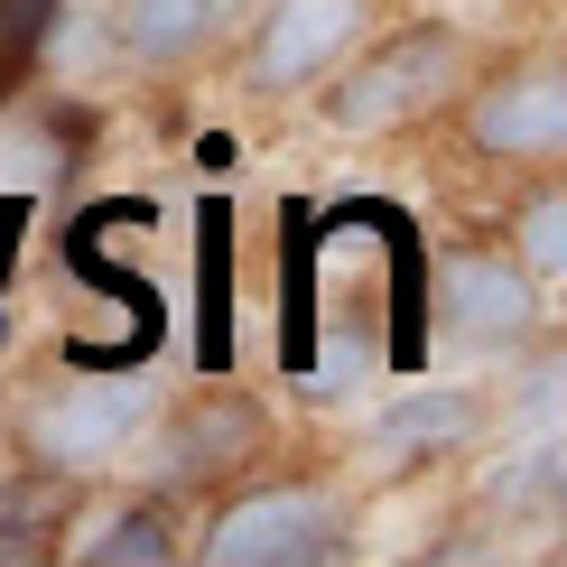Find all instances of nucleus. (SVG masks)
Here are the masks:
<instances>
[{
    "instance_id": "1",
    "label": "nucleus",
    "mask_w": 567,
    "mask_h": 567,
    "mask_svg": "<svg viewBox=\"0 0 567 567\" xmlns=\"http://www.w3.org/2000/svg\"><path fill=\"white\" fill-rule=\"evenodd\" d=\"M205 567H326L353 558V512L326 484H251L205 522Z\"/></svg>"
},
{
    "instance_id": "2",
    "label": "nucleus",
    "mask_w": 567,
    "mask_h": 567,
    "mask_svg": "<svg viewBox=\"0 0 567 567\" xmlns=\"http://www.w3.org/2000/svg\"><path fill=\"white\" fill-rule=\"evenodd\" d=\"M456 65H465V38L446 29V19H419V29H400L391 47H372V56H353L336 93L317 103V122L336 131V140H372V131H391V122H410V112H429L446 84H456Z\"/></svg>"
},
{
    "instance_id": "3",
    "label": "nucleus",
    "mask_w": 567,
    "mask_h": 567,
    "mask_svg": "<svg viewBox=\"0 0 567 567\" xmlns=\"http://www.w3.org/2000/svg\"><path fill=\"white\" fill-rule=\"evenodd\" d=\"M150 429H158V391L131 382V372H112V382H56V391H38L19 410V446H29V465H47V475H103Z\"/></svg>"
},
{
    "instance_id": "4",
    "label": "nucleus",
    "mask_w": 567,
    "mask_h": 567,
    "mask_svg": "<svg viewBox=\"0 0 567 567\" xmlns=\"http://www.w3.org/2000/svg\"><path fill=\"white\" fill-rule=\"evenodd\" d=\"M437 317H446V344H465V353H522L539 336V279L512 261V251H446L437 261Z\"/></svg>"
},
{
    "instance_id": "5",
    "label": "nucleus",
    "mask_w": 567,
    "mask_h": 567,
    "mask_svg": "<svg viewBox=\"0 0 567 567\" xmlns=\"http://www.w3.org/2000/svg\"><path fill=\"white\" fill-rule=\"evenodd\" d=\"M465 150L493 158V168H558V150H567L558 65H512V75L475 84V103H465Z\"/></svg>"
},
{
    "instance_id": "6",
    "label": "nucleus",
    "mask_w": 567,
    "mask_h": 567,
    "mask_svg": "<svg viewBox=\"0 0 567 567\" xmlns=\"http://www.w3.org/2000/svg\"><path fill=\"white\" fill-rule=\"evenodd\" d=\"M363 29H372V0H270L261 29H251L243 84L261 93V103H279V93H307V84H317Z\"/></svg>"
},
{
    "instance_id": "7",
    "label": "nucleus",
    "mask_w": 567,
    "mask_h": 567,
    "mask_svg": "<svg viewBox=\"0 0 567 567\" xmlns=\"http://www.w3.org/2000/svg\"><path fill=\"white\" fill-rule=\"evenodd\" d=\"M465 437H484V400L475 391H456V382H429V391H400L382 419H372V465L382 475H410V465H437V456H456Z\"/></svg>"
},
{
    "instance_id": "8",
    "label": "nucleus",
    "mask_w": 567,
    "mask_h": 567,
    "mask_svg": "<svg viewBox=\"0 0 567 567\" xmlns=\"http://www.w3.org/2000/svg\"><path fill=\"white\" fill-rule=\"evenodd\" d=\"M168 475L177 484H205V475H233V465L261 456V410H251L243 391H205L186 419H168Z\"/></svg>"
},
{
    "instance_id": "9",
    "label": "nucleus",
    "mask_w": 567,
    "mask_h": 567,
    "mask_svg": "<svg viewBox=\"0 0 567 567\" xmlns=\"http://www.w3.org/2000/svg\"><path fill=\"white\" fill-rule=\"evenodd\" d=\"M224 29V0H112V47L131 65H186Z\"/></svg>"
},
{
    "instance_id": "10",
    "label": "nucleus",
    "mask_w": 567,
    "mask_h": 567,
    "mask_svg": "<svg viewBox=\"0 0 567 567\" xmlns=\"http://www.w3.org/2000/svg\"><path fill=\"white\" fill-rule=\"evenodd\" d=\"M186 549L177 522L158 503H131V512H103L93 522V539H75V567H168Z\"/></svg>"
},
{
    "instance_id": "11",
    "label": "nucleus",
    "mask_w": 567,
    "mask_h": 567,
    "mask_svg": "<svg viewBox=\"0 0 567 567\" xmlns=\"http://www.w3.org/2000/svg\"><path fill=\"white\" fill-rule=\"evenodd\" d=\"M65 475H47L38 465V484H0V567H29V558H56V493Z\"/></svg>"
},
{
    "instance_id": "12",
    "label": "nucleus",
    "mask_w": 567,
    "mask_h": 567,
    "mask_svg": "<svg viewBox=\"0 0 567 567\" xmlns=\"http://www.w3.org/2000/svg\"><path fill=\"white\" fill-rule=\"evenodd\" d=\"M512 261H522L539 289L558 279V261H567V196H558V177L539 186V196L522 205V243H512Z\"/></svg>"
},
{
    "instance_id": "13",
    "label": "nucleus",
    "mask_w": 567,
    "mask_h": 567,
    "mask_svg": "<svg viewBox=\"0 0 567 567\" xmlns=\"http://www.w3.org/2000/svg\"><path fill=\"white\" fill-rule=\"evenodd\" d=\"M47 29H56V0H0V93L47 56Z\"/></svg>"
},
{
    "instance_id": "14",
    "label": "nucleus",
    "mask_w": 567,
    "mask_h": 567,
    "mask_svg": "<svg viewBox=\"0 0 567 567\" xmlns=\"http://www.w3.org/2000/svg\"><path fill=\"white\" fill-rule=\"evenodd\" d=\"M558 465H567L558 437H539L512 475H493V503H503V512H549V503H558Z\"/></svg>"
}]
</instances>
